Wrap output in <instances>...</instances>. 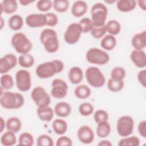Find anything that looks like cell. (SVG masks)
Segmentation results:
<instances>
[{
	"mask_svg": "<svg viewBox=\"0 0 146 146\" xmlns=\"http://www.w3.org/2000/svg\"><path fill=\"white\" fill-rule=\"evenodd\" d=\"M24 103L25 98L21 93L6 91L1 94L0 104L5 109H19L23 107Z\"/></svg>",
	"mask_w": 146,
	"mask_h": 146,
	"instance_id": "6da1fadb",
	"label": "cell"
},
{
	"mask_svg": "<svg viewBox=\"0 0 146 146\" xmlns=\"http://www.w3.org/2000/svg\"><path fill=\"white\" fill-rule=\"evenodd\" d=\"M11 43L15 51L21 55L29 53L33 48L31 40L22 32H17L13 35Z\"/></svg>",
	"mask_w": 146,
	"mask_h": 146,
	"instance_id": "7a4b0ae2",
	"label": "cell"
},
{
	"mask_svg": "<svg viewBox=\"0 0 146 146\" xmlns=\"http://www.w3.org/2000/svg\"><path fill=\"white\" fill-rule=\"evenodd\" d=\"M91 20L95 27H102L105 25L108 15V9L103 3L98 2L93 5L91 11Z\"/></svg>",
	"mask_w": 146,
	"mask_h": 146,
	"instance_id": "3957f363",
	"label": "cell"
},
{
	"mask_svg": "<svg viewBox=\"0 0 146 146\" xmlns=\"http://www.w3.org/2000/svg\"><path fill=\"white\" fill-rule=\"evenodd\" d=\"M86 59L91 64L103 66L108 63L110 57L106 51L96 47H92L87 50Z\"/></svg>",
	"mask_w": 146,
	"mask_h": 146,
	"instance_id": "277c9868",
	"label": "cell"
},
{
	"mask_svg": "<svg viewBox=\"0 0 146 146\" xmlns=\"http://www.w3.org/2000/svg\"><path fill=\"white\" fill-rule=\"evenodd\" d=\"M85 76L88 83L94 88L103 87L106 82V78L102 71L97 67L90 66L85 71Z\"/></svg>",
	"mask_w": 146,
	"mask_h": 146,
	"instance_id": "5b68a950",
	"label": "cell"
},
{
	"mask_svg": "<svg viewBox=\"0 0 146 146\" xmlns=\"http://www.w3.org/2000/svg\"><path fill=\"white\" fill-rule=\"evenodd\" d=\"M135 122L133 117L129 115H123L119 117L116 122V131L121 137L131 135L134 129Z\"/></svg>",
	"mask_w": 146,
	"mask_h": 146,
	"instance_id": "8992f818",
	"label": "cell"
},
{
	"mask_svg": "<svg viewBox=\"0 0 146 146\" xmlns=\"http://www.w3.org/2000/svg\"><path fill=\"white\" fill-rule=\"evenodd\" d=\"M31 97L38 107L48 106L51 103V97L42 86L35 87L31 92Z\"/></svg>",
	"mask_w": 146,
	"mask_h": 146,
	"instance_id": "52a82bcc",
	"label": "cell"
},
{
	"mask_svg": "<svg viewBox=\"0 0 146 146\" xmlns=\"http://www.w3.org/2000/svg\"><path fill=\"white\" fill-rule=\"evenodd\" d=\"M17 88L22 92L29 91L31 87L32 80L30 72L25 69H21L17 71L15 76Z\"/></svg>",
	"mask_w": 146,
	"mask_h": 146,
	"instance_id": "ba28073f",
	"label": "cell"
},
{
	"mask_svg": "<svg viewBox=\"0 0 146 146\" xmlns=\"http://www.w3.org/2000/svg\"><path fill=\"white\" fill-rule=\"evenodd\" d=\"M82 33V30L79 23H71L67 26L64 32V41L69 44H75L79 40Z\"/></svg>",
	"mask_w": 146,
	"mask_h": 146,
	"instance_id": "9c48e42d",
	"label": "cell"
},
{
	"mask_svg": "<svg viewBox=\"0 0 146 146\" xmlns=\"http://www.w3.org/2000/svg\"><path fill=\"white\" fill-rule=\"evenodd\" d=\"M35 73L40 79H48L58 74L55 64L53 60L39 64L36 68Z\"/></svg>",
	"mask_w": 146,
	"mask_h": 146,
	"instance_id": "30bf717a",
	"label": "cell"
},
{
	"mask_svg": "<svg viewBox=\"0 0 146 146\" xmlns=\"http://www.w3.org/2000/svg\"><path fill=\"white\" fill-rule=\"evenodd\" d=\"M51 96L57 99L64 98L68 92V87L67 83L60 78L54 79L51 83Z\"/></svg>",
	"mask_w": 146,
	"mask_h": 146,
	"instance_id": "8fae6325",
	"label": "cell"
},
{
	"mask_svg": "<svg viewBox=\"0 0 146 146\" xmlns=\"http://www.w3.org/2000/svg\"><path fill=\"white\" fill-rule=\"evenodd\" d=\"M18 63L17 56L12 53L5 55L0 59V73L7 74L14 68Z\"/></svg>",
	"mask_w": 146,
	"mask_h": 146,
	"instance_id": "7c38bea8",
	"label": "cell"
},
{
	"mask_svg": "<svg viewBox=\"0 0 146 146\" xmlns=\"http://www.w3.org/2000/svg\"><path fill=\"white\" fill-rule=\"evenodd\" d=\"M77 137L83 144H91L95 139V133L92 128L88 125L80 126L77 131Z\"/></svg>",
	"mask_w": 146,
	"mask_h": 146,
	"instance_id": "4fadbf2b",
	"label": "cell"
},
{
	"mask_svg": "<svg viewBox=\"0 0 146 146\" xmlns=\"http://www.w3.org/2000/svg\"><path fill=\"white\" fill-rule=\"evenodd\" d=\"M25 23L31 28H38L46 26L47 19L45 14L33 13L26 16Z\"/></svg>",
	"mask_w": 146,
	"mask_h": 146,
	"instance_id": "5bb4252c",
	"label": "cell"
},
{
	"mask_svg": "<svg viewBox=\"0 0 146 146\" xmlns=\"http://www.w3.org/2000/svg\"><path fill=\"white\" fill-rule=\"evenodd\" d=\"M130 59L136 67L140 68L145 67L146 54L143 50H133L130 54Z\"/></svg>",
	"mask_w": 146,
	"mask_h": 146,
	"instance_id": "9a60e30c",
	"label": "cell"
},
{
	"mask_svg": "<svg viewBox=\"0 0 146 146\" xmlns=\"http://www.w3.org/2000/svg\"><path fill=\"white\" fill-rule=\"evenodd\" d=\"M44 50L48 53H54L59 48V42L58 34L51 35L40 41Z\"/></svg>",
	"mask_w": 146,
	"mask_h": 146,
	"instance_id": "2e32d148",
	"label": "cell"
},
{
	"mask_svg": "<svg viewBox=\"0 0 146 146\" xmlns=\"http://www.w3.org/2000/svg\"><path fill=\"white\" fill-rule=\"evenodd\" d=\"M131 44L134 50H143L146 46V30L135 34L132 38Z\"/></svg>",
	"mask_w": 146,
	"mask_h": 146,
	"instance_id": "e0dca14e",
	"label": "cell"
},
{
	"mask_svg": "<svg viewBox=\"0 0 146 146\" xmlns=\"http://www.w3.org/2000/svg\"><path fill=\"white\" fill-rule=\"evenodd\" d=\"M88 5L84 1H76L71 6V13L73 16L76 18L82 17L87 11Z\"/></svg>",
	"mask_w": 146,
	"mask_h": 146,
	"instance_id": "ac0fdd59",
	"label": "cell"
},
{
	"mask_svg": "<svg viewBox=\"0 0 146 146\" xmlns=\"http://www.w3.org/2000/svg\"><path fill=\"white\" fill-rule=\"evenodd\" d=\"M54 113L59 117L64 118L68 116L71 112L72 108L69 103L66 102H59L54 107Z\"/></svg>",
	"mask_w": 146,
	"mask_h": 146,
	"instance_id": "d6986e66",
	"label": "cell"
},
{
	"mask_svg": "<svg viewBox=\"0 0 146 146\" xmlns=\"http://www.w3.org/2000/svg\"><path fill=\"white\" fill-rule=\"evenodd\" d=\"M83 71L78 66L71 67L68 72V78L70 82L73 84L80 83L83 79Z\"/></svg>",
	"mask_w": 146,
	"mask_h": 146,
	"instance_id": "ffe728a7",
	"label": "cell"
},
{
	"mask_svg": "<svg viewBox=\"0 0 146 146\" xmlns=\"http://www.w3.org/2000/svg\"><path fill=\"white\" fill-rule=\"evenodd\" d=\"M36 113L39 119L43 121L49 122L51 121L54 116V111L49 106L38 107Z\"/></svg>",
	"mask_w": 146,
	"mask_h": 146,
	"instance_id": "44dd1931",
	"label": "cell"
},
{
	"mask_svg": "<svg viewBox=\"0 0 146 146\" xmlns=\"http://www.w3.org/2000/svg\"><path fill=\"white\" fill-rule=\"evenodd\" d=\"M137 2L135 0H119L116 1L117 9L123 13L133 11L136 7Z\"/></svg>",
	"mask_w": 146,
	"mask_h": 146,
	"instance_id": "7402d4cb",
	"label": "cell"
},
{
	"mask_svg": "<svg viewBox=\"0 0 146 146\" xmlns=\"http://www.w3.org/2000/svg\"><path fill=\"white\" fill-rule=\"evenodd\" d=\"M117 44V40L115 36L107 34L104 36L100 41V46L105 51H111L114 49Z\"/></svg>",
	"mask_w": 146,
	"mask_h": 146,
	"instance_id": "603a6c76",
	"label": "cell"
},
{
	"mask_svg": "<svg viewBox=\"0 0 146 146\" xmlns=\"http://www.w3.org/2000/svg\"><path fill=\"white\" fill-rule=\"evenodd\" d=\"M52 128L58 135H63L68 129L67 123L62 119H56L52 123Z\"/></svg>",
	"mask_w": 146,
	"mask_h": 146,
	"instance_id": "cb8c5ba5",
	"label": "cell"
},
{
	"mask_svg": "<svg viewBox=\"0 0 146 146\" xmlns=\"http://www.w3.org/2000/svg\"><path fill=\"white\" fill-rule=\"evenodd\" d=\"M0 141L4 146H12L15 145L17 142V138L15 133L7 130L1 136Z\"/></svg>",
	"mask_w": 146,
	"mask_h": 146,
	"instance_id": "d4e9b609",
	"label": "cell"
},
{
	"mask_svg": "<svg viewBox=\"0 0 146 146\" xmlns=\"http://www.w3.org/2000/svg\"><path fill=\"white\" fill-rule=\"evenodd\" d=\"M18 8V2L15 0H3L1 2V14H11L15 13Z\"/></svg>",
	"mask_w": 146,
	"mask_h": 146,
	"instance_id": "484cf974",
	"label": "cell"
},
{
	"mask_svg": "<svg viewBox=\"0 0 146 146\" xmlns=\"http://www.w3.org/2000/svg\"><path fill=\"white\" fill-rule=\"evenodd\" d=\"M74 92L76 98L79 99L84 100L90 97L91 94V90L88 86L80 84L75 88Z\"/></svg>",
	"mask_w": 146,
	"mask_h": 146,
	"instance_id": "4316f807",
	"label": "cell"
},
{
	"mask_svg": "<svg viewBox=\"0 0 146 146\" xmlns=\"http://www.w3.org/2000/svg\"><path fill=\"white\" fill-rule=\"evenodd\" d=\"M22 123L21 119L16 116L10 117L6 120V128L7 130L12 131L14 133L19 132L22 128Z\"/></svg>",
	"mask_w": 146,
	"mask_h": 146,
	"instance_id": "83f0119b",
	"label": "cell"
},
{
	"mask_svg": "<svg viewBox=\"0 0 146 146\" xmlns=\"http://www.w3.org/2000/svg\"><path fill=\"white\" fill-rule=\"evenodd\" d=\"M111 131V127L108 121H104L98 124L96 129V133L99 137L104 139L110 135Z\"/></svg>",
	"mask_w": 146,
	"mask_h": 146,
	"instance_id": "f1b7e54d",
	"label": "cell"
},
{
	"mask_svg": "<svg viewBox=\"0 0 146 146\" xmlns=\"http://www.w3.org/2000/svg\"><path fill=\"white\" fill-rule=\"evenodd\" d=\"M8 25L12 30L18 31L23 26V19L20 15L13 14L8 20Z\"/></svg>",
	"mask_w": 146,
	"mask_h": 146,
	"instance_id": "f546056e",
	"label": "cell"
},
{
	"mask_svg": "<svg viewBox=\"0 0 146 146\" xmlns=\"http://www.w3.org/2000/svg\"><path fill=\"white\" fill-rule=\"evenodd\" d=\"M35 62L34 56L30 53L21 55L18 59L19 65L25 68H28L32 67Z\"/></svg>",
	"mask_w": 146,
	"mask_h": 146,
	"instance_id": "4dcf8cb0",
	"label": "cell"
},
{
	"mask_svg": "<svg viewBox=\"0 0 146 146\" xmlns=\"http://www.w3.org/2000/svg\"><path fill=\"white\" fill-rule=\"evenodd\" d=\"M105 27L107 33L113 36L119 34L121 30L120 23L114 19L108 21L107 23L105 24Z\"/></svg>",
	"mask_w": 146,
	"mask_h": 146,
	"instance_id": "1f68e13d",
	"label": "cell"
},
{
	"mask_svg": "<svg viewBox=\"0 0 146 146\" xmlns=\"http://www.w3.org/2000/svg\"><path fill=\"white\" fill-rule=\"evenodd\" d=\"M140 144V139L136 136L123 137L118 142L119 146H139Z\"/></svg>",
	"mask_w": 146,
	"mask_h": 146,
	"instance_id": "d6a6232c",
	"label": "cell"
},
{
	"mask_svg": "<svg viewBox=\"0 0 146 146\" xmlns=\"http://www.w3.org/2000/svg\"><path fill=\"white\" fill-rule=\"evenodd\" d=\"M34 143V139L31 133L29 132H22L18 137L19 145L31 146Z\"/></svg>",
	"mask_w": 146,
	"mask_h": 146,
	"instance_id": "836d02e7",
	"label": "cell"
},
{
	"mask_svg": "<svg viewBox=\"0 0 146 146\" xmlns=\"http://www.w3.org/2000/svg\"><path fill=\"white\" fill-rule=\"evenodd\" d=\"M0 83L1 88L6 90L12 88L14 84L13 76L9 74H2L0 78Z\"/></svg>",
	"mask_w": 146,
	"mask_h": 146,
	"instance_id": "e575fe53",
	"label": "cell"
},
{
	"mask_svg": "<svg viewBox=\"0 0 146 146\" xmlns=\"http://www.w3.org/2000/svg\"><path fill=\"white\" fill-rule=\"evenodd\" d=\"M124 86V80H115L110 78L107 83L108 89L112 92H117L120 91Z\"/></svg>",
	"mask_w": 146,
	"mask_h": 146,
	"instance_id": "d590c367",
	"label": "cell"
},
{
	"mask_svg": "<svg viewBox=\"0 0 146 146\" xmlns=\"http://www.w3.org/2000/svg\"><path fill=\"white\" fill-rule=\"evenodd\" d=\"M52 3L53 9L58 13L67 11L70 6V2L67 0H54Z\"/></svg>",
	"mask_w": 146,
	"mask_h": 146,
	"instance_id": "8d00e7d4",
	"label": "cell"
},
{
	"mask_svg": "<svg viewBox=\"0 0 146 146\" xmlns=\"http://www.w3.org/2000/svg\"><path fill=\"white\" fill-rule=\"evenodd\" d=\"M79 113L83 116H89L94 112L93 105L89 102L81 103L78 108Z\"/></svg>",
	"mask_w": 146,
	"mask_h": 146,
	"instance_id": "74e56055",
	"label": "cell"
},
{
	"mask_svg": "<svg viewBox=\"0 0 146 146\" xmlns=\"http://www.w3.org/2000/svg\"><path fill=\"white\" fill-rule=\"evenodd\" d=\"M78 23L81 27L83 33H87L91 32L95 27L91 19L88 17L82 18Z\"/></svg>",
	"mask_w": 146,
	"mask_h": 146,
	"instance_id": "f35d334b",
	"label": "cell"
},
{
	"mask_svg": "<svg viewBox=\"0 0 146 146\" xmlns=\"http://www.w3.org/2000/svg\"><path fill=\"white\" fill-rule=\"evenodd\" d=\"M126 75V71L122 67H115L111 71V78L115 80H123Z\"/></svg>",
	"mask_w": 146,
	"mask_h": 146,
	"instance_id": "ab89813d",
	"label": "cell"
},
{
	"mask_svg": "<svg viewBox=\"0 0 146 146\" xmlns=\"http://www.w3.org/2000/svg\"><path fill=\"white\" fill-rule=\"evenodd\" d=\"M36 145L38 146H53L54 142L52 138L48 135L42 134L36 139Z\"/></svg>",
	"mask_w": 146,
	"mask_h": 146,
	"instance_id": "60d3db41",
	"label": "cell"
},
{
	"mask_svg": "<svg viewBox=\"0 0 146 146\" xmlns=\"http://www.w3.org/2000/svg\"><path fill=\"white\" fill-rule=\"evenodd\" d=\"M94 119L97 124L104 121H107L109 119V115L105 110H98L94 112Z\"/></svg>",
	"mask_w": 146,
	"mask_h": 146,
	"instance_id": "b9f144b4",
	"label": "cell"
},
{
	"mask_svg": "<svg viewBox=\"0 0 146 146\" xmlns=\"http://www.w3.org/2000/svg\"><path fill=\"white\" fill-rule=\"evenodd\" d=\"M53 6L52 1L50 0H39L36 2V7L42 12L49 11Z\"/></svg>",
	"mask_w": 146,
	"mask_h": 146,
	"instance_id": "7bdbcfd3",
	"label": "cell"
},
{
	"mask_svg": "<svg viewBox=\"0 0 146 146\" xmlns=\"http://www.w3.org/2000/svg\"><path fill=\"white\" fill-rule=\"evenodd\" d=\"M106 33L107 31L105 25L102 27H95L91 31V34L92 37L97 39L102 38L104 36L106 35Z\"/></svg>",
	"mask_w": 146,
	"mask_h": 146,
	"instance_id": "ee69618b",
	"label": "cell"
},
{
	"mask_svg": "<svg viewBox=\"0 0 146 146\" xmlns=\"http://www.w3.org/2000/svg\"><path fill=\"white\" fill-rule=\"evenodd\" d=\"M45 15L47 19L46 26L49 27H54L58 24L59 19L56 14L50 12L46 13Z\"/></svg>",
	"mask_w": 146,
	"mask_h": 146,
	"instance_id": "f6af8a7d",
	"label": "cell"
},
{
	"mask_svg": "<svg viewBox=\"0 0 146 146\" xmlns=\"http://www.w3.org/2000/svg\"><path fill=\"white\" fill-rule=\"evenodd\" d=\"M55 145L56 146H71L72 145V141L70 137L61 135L56 140Z\"/></svg>",
	"mask_w": 146,
	"mask_h": 146,
	"instance_id": "bcb514c9",
	"label": "cell"
},
{
	"mask_svg": "<svg viewBox=\"0 0 146 146\" xmlns=\"http://www.w3.org/2000/svg\"><path fill=\"white\" fill-rule=\"evenodd\" d=\"M137 78L139 83L145 88L146 86V70L145 68L142 69L138 72Z\"/></svg>",
	"mask_w": 146,
	"mask_h": 146,
	"instance_id": "7dc6e473",
	"label": "cell"
},
{
	"mask_svg": "<svg viewBox=\"0 0 146 146\" xmlns=\"http://www.w3.org/2000/svg\"><path fill=\"white\" fill-rule=\"evenodd\" d=\"M137 129L141 137L145 138L146 137V121L145 120H142L139 122L137 126Z\"/></svg>",
	"mask_w": 146,
	"mask_h": 146,
	"instance_id": "c3c4849f",
	"label": "cell"
},
{
	"mask_svg": "<svg viewBox=\"0 0 146 146\" xmlns=\"http://www.w3.org/2000/svg\"><path fill=\"white\" fill-rule=\"evenodd\" d=\"M53 61L55 64L58 74L62 72L64 68V65L63 62L58 59H54V60H53Z\"/></svg>",
	"mask_w": 146,
	"mask_h": 146,
	"instance_id": "681fc988",
	"label": "cell"
},
{
	"mask_svg": "<svg viewBox=\"0 0 146 146\" xmlns=\"http://www.w3.org/2000/svg\"><path fill=\"white\" fill-rule=\"evenodd\" d=\"M98 146H112V143L108 140H102L98 143Z\"/></svg>",
	"mask_w": 146,
	"mask_h": 146,
	"instance_id": "f907efd6",
	"label": "cell"
},
{
	"mask_svg": "<svg viewBox=\"0 0 146 146\" xmlns=\"http://www.w3.org/2000/svg\"><path fill=\"white\" fill-rule=\"evenodd\" d=\"M139 7L143 11L146 10V1L145 0H139L136 1Z\"/></svg>",
	"mask_w": 146,
	"mask_h": 146,
	"instance_id": "816d5d0a",
	"label": "cell"
},
{
	"mask_svg": "<svg viewBox=\"0 0 146 146\" xmlns=\"http://www.w3.org/2000/svg\"><path fill=\"white\" fill-rule=\"evenodd\" d=\"M0 132L2 133V132L3 131L5 128H6V121H5V120H4V119L2 117H0Z\"/></svg>",
	"mask_w": 146,
	"mask_h": 146,
	"instance_id": "f5cc1de1",
	"label": "cell"
},
{
	"mask_svg": "<svg viewBox=\"0 0 146 146\" xmlns=\"http://www.w3.org/2000/svg\"><path fill=\"white\" fill-rule=\"evenodd\" d=\"M33 1H28V0H21L19 1V3L22 5V6H28L31 3H32Z\"/></svg>",
	"mask_w": 146,
	"mask_h": 146,
	"instance_id": "db71d44e",
	"label": "cell"
},
{
	"mask_svg": "<svg viewBox=\"0 0 146 146\" xmlns=\"http://www.w3.org/2000/svg\"><path fill=\"white\" fill-rule=\"evenodd\" d=\"M105 2V3H110V4H112V3H115L116 1H104Z\"/></svg>",
	"mask_w": 146,
	"mask_h": 146,
	"instance_id": "11a10c76",
	"label": "cell"
},
{
	"mask_svg": "<svg viewBox=\"0 0 146 146\" xmlns=\"http://www.w3.org/2000/svg\"><path fill=\"white\" fill-rule=\"evenodd\" d=\"M3 18H2V17L1 16V29L3 28Z\"/></svg>",
	"mask_w": 146,
	"mask_h": 146,
	"instance_id": "9f6ffc18",
	"label": "cell"
}]
</instances>
